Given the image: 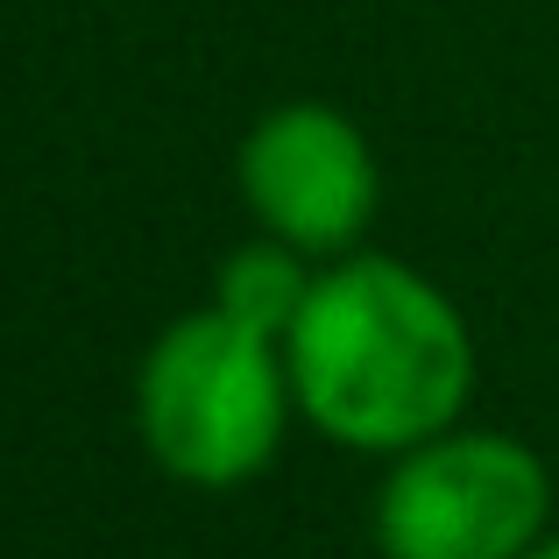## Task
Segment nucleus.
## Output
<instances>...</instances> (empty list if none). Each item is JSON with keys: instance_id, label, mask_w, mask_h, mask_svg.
Returning a JSON list of instances; mask_svg holds the SVG:
<instances>
[{"instance_id": "nucleus-1", "label": "nucleus", "mask_w": 559, "mask_h": 559, "mask_svg": "<svg viewBox=\"0 0 559 559\" xmlns=\"http://www.w3.org/2000/svg\"><path fill=\"white\" fill-rule=\"evenodd\" d=\"M298 411L355 453H411L453 432L475 390V333L461 305L396 255H347L312 276L284 341Z\"/></svg>"}, {"instance_id": "nucleus-2", "label": "nucleus", "mask_w": 559, "mask_h": 559, "mask_svg": "<svg viewBox=\"0 0 559 559\" xmlns=\"http://www.w3.org/2000/svg\"><path fill=\"white\" fill-rule=\"evenodd\" d=\"M290 411H298V390H290L284 341L241 326L219 305L170 319L135 376L142 447L164 475L191 489L255 481L284 447Z\"/></svg>"}, {"instance_id": "nucleus-3", "label": "nucleus", "mask_w": 559, "mask_h": 559, "mask_svg": "<svg viewBox=\"0 0 559 559\" xmlns=\"http://www.w3.org/2000/svg\"><path fill=\"white\" fill-rule=\"evenodd\" d=\"M552 475L510 432H453L396 453L376 489L382 559H524L546 538Z\"/></svg>"}, {"instance_id": "nucleus-4", "label": "nucleus", "mask_w": 559, "mask_h": 559, "mask_svg": "<svg viewBox=\"0 0 559 559\" xmlns=\"http://www.w3.org/2000/svg\"><path fill=\"white\" fill-rule=\"evenodd\" d=\"M241 199L262 219V234L290 241L298 255H341L369 234L382 178L376 150L341 107L326 99H290L270 107L241 142Z\"/></svg>"}, {"instance_id": "nucleus-5", "label": "nucleus", "mask_w": 559, "mask_h": 559, "mask_svg": "<svg viewBox=\"0 0 559 559\" xmlns=\"http://www.w3.org/2000/svg\"><path fill=\"white\" fill-rule=\"evenodd\" d=\"M305 298H312V270H305V255L290 241H276V234L234 248V255L219 262V276H213V305L219 312H234L255 333H276V341H290Z\"/></svg>"}, {"instance_id": "nucleus-6", "label": "nucleus", "mask_w": 559, "mask_h": 559, "mask_svg": "<svg viewBox=\"0 0 559 559\" xmlns=\"http://www.w3.org/2000/svg\"><path fill=\"white\" fill-rule=\"evenodd\" d=\"M524 559H559V532H546V538H538V546L524 552Z\"/></svg>"}]
</instances>
